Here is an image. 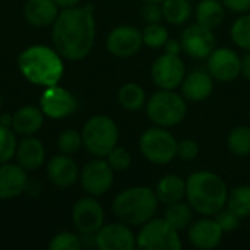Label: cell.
I'll list each match as a JSON object with an SVG mask.
<instances>
[{
  "label": "cell",
  "mask_w": 250,
  "mask_h": 250,
  "mask_svg": "<svg viewBox=\"0 0 250 250\" xmlns=\"http://www.w3.org/2000/svg\"><path fill=\"white\" fill-rule=\"evenodd\" d=\"M91 3L66 7L53 22L51 38L57 53L67 60L85 59L95 42V19Z\"/></svg>",
  "instance_id": "1"
},
{
  "label": "cell",
  "mask_w": 250,
  "mask_h": 250,
  "mask_svg": "<svg viewBox=\"0 0 250 250\" xmlns=\"http://www.w3.org/2000/svg\"><path fill=\"white\" fill-rule=\"evenodd\" d=\"M227 196V183L214 171L199 170L186 179V201L195 214L214 217L226 207Z\"/></svg>",
  "instance_id": "2"
},
{
  "label": "cell",
  "mask_w": 250,
  "mask_h": 250,
  "mask_svg": "<svg viewBox=\"0 0 250 250\" xmlns=\"http://www.w3.org/2000/svg\"><path fill=\"white\" fill-rule=\"evenodd\" d=\"M18 67L28 82L41 86L57 85L64 72L62 56L57 50L40 44L31 45L19 54Z\"/></svg>",
  "instance_id": "3"
},
{
  "label": "cell",
  "mask_w": 250,
  "mask_h": 250,
  "mask_svg": "<svg viewBox=\"0 0 250 250\" xmlns=\"http://www.w3.org/2000/svg\"><path fill=\"white\" fill-rule=\"evenodd\" d=\"M158 205L160 202L154 189L133 186L116 195L111 209L119 221L130 227H141L157 215Z\"/></svg>",
  "instance_id": "4"
},
{
  "label": "cell",
  "mask_w": 250,
  "mask_h": 250,
  "mask_svg": "<svg viewBox=\"0 0 250 250\" xmlns=\"http://www.w3.org/2000/svg\"><path fill=\"white\" fill-rule=\"evenodd\" d=\"M145 113L155 126L170 129L185 120L188 104L185 97L176 89H158L146 100Z\"/></svg>",
  "instance_id": "5"
},
{
  "label": "cell",
  "mask_w": 250,
  "mask_h": 250,
  "mask_svg": "<svg viewBox=\"0 0 250 250\" xmlns=\"http://www.w3.org/2000/svg\"><path fill=\"white\" fill-rule=\"evenodd\" d=\"M81 133L86 151L100 158L107 157L119 142V127L116 122L105 114H97L88 119Z\"/></svg>",
  "instance_id": "6"
},
{
  "label": "cell",
  "mask_w": 250,
  "mask_h": 250,
  "mask_svg": "<svg viewBox=\"0 0 250 250\" xmlns=\"http://www.w3.org/2000/svg\"><path fill=\"white\" fill-rule=\"evenodd\" d=\"M179 141L174 135L161 126H152L139 136V151L142 157L155 166H167L177 158Z\"/></svg>",
  "instance_id": "7"
},
{
  "label": "cell",
  "mask_w": 250,
  "mask_h": 250,
  "mask_svg": "<svg viewBox=\"0 0 250 250\" xmlns=\"http://www.w3.org/2000/svg\"><path fill=\"white\" fill-rule=\"evenodd\" d=\"M183 243L180 231L176 230L164 217H154L141 226L136 234V249L142 250H180Z\"/></svg>",
  "instance_id": "8"
},
{
  "label": "cell",
  "mask_w": 250,
  "mask_h": 250,
  "mask_svg": "<svg viewBox=\"0 0 250 250\" xmlns=\"http://www.w3.org/2000/svg\"><path fill=\"white\" fill-rule=\"evenodd\" d=\"M186 64L180 56L163 53L151 64V79L158 89H177L186 76Z\"/></svg>",
  "instance_id": "9"
},
{
  "label": "cell",
  "mask_w": 250,
  "mask_h": 250,
  "mask_svg": "<svg viewBox=\"0 0 250 250\" xmlns=\"http://www.w3.org/2000/svg\"><path fill=\"white\" fill-rule=\"evenodd\" d=\"M114 183V170L107 160L97 157L86 163L81 171V185L82 189L89 196H103L113 188Z\"/></svg>",
  "instance_id": "10"
},
{
  "label": "cell",
  "mask_w": 250,
  "mask_h": 250,
  "mask_svg": "<svg viewBox=\"0 0 250 250\" xmlns=\"http://www.w3.org/2000/svg\"><path fill=\"white\" fill-rule=\"evenodd\" d=\"M180 42L185 54L196 60H204L217 47V37L212 29L199 23H192L183 29Z\"/></svg>",
  "instance_id": "11"
},
{
  "label": "cell",
  "mask_w": 250,
  "mask_h": 250,
  "mask_svg": "<svg viewBox=\"0 0 250 250\" xmlns=\"http://www.w3.org/2000/svg\"><path fill=\"white\" fill-rule=\"evenodd\" d=\"M105 212L95 196H86L75 202L72 221L81 234H95L104 226Z\"/></svg>",
  "instance_id": "12"
},
{
  "label": "cell",
  "mask_w": 250,
  "mask_h": 250,
  "mask_svg": "<svg viewBox=\"0 0 250 250\" xmlns=\"http://www.w3.org/2000/svg\"><path fill=\"white\" fill-rule=\"evenodd\" d=\"M142 45V31L132 25H119L113 28L105 40L107 51L120 59L136 56Z\"/></svg>",
  "instance_id": "13"
},
{
  "label": "cell",
  "mask_w": 250,
  "mask_h": 250,
  "mask_svg": "<svg viewBox=\"0 0 250 250\" xmlns=\"http://www.w3.org/2000/svg\"><path fill=\"white\" fill-rule=\"evenodd\" d=\"M242 57L229 47H215L207 57V70L218 82H231L240 76Z\"/></svg>",
  "instance_id": "14"
},
{
  "label": "cell",
  "mask_w": 250,
  "mask_h": 250,
  "mask_svg": "<svg viewBox=\"0 0 250 250\" xmlns=\"http://www.w3.org/2000/svg\"><path fill=\"white\" fill-rule=\"evenodd\" d=\"M41 111L50 119H64L78 108V101L72 92L57 85L45 86L40 98Z\"/></svg>",
  "instance_id": "15"
},
{
  "label": "cell",
  "mask_w": 250,
  "mask_h": 250,
  "mask_svg": "<svg viewBox=\"0 0 250 250\" xmlns=\"http://www.w3.org/2000/svg\"><path fill=\"white\" fill-rule=\"evenodd\" d=\"M95 246L101 250H133L136 249V234L122 221L104 224L95 233Z\"/></svg>",
  "instance_id": "16"
},
{
  "label": "cell",
  "mask_w": 250,
  "mask_h": 250,
  "mask_svg": "<svg viewBox=\"0 0 250 250\" xmlns=\"http://www.w3.org/2000/svg\"><path fill=\"white\" fill-rule=\"evenodd\" d=\"M224 231L214 217H202L188 229L189 243L199 250H211L220 246Z\"/></svg>",
  "instance_id": "17"
},
{
  "label": "cell",
  "mask_w": 250,
  "mask_h": 250,
  "mask_svg": "<svg viewBox=\"0 0 250 250\" xmlns=\"http://www.w3.org/2000/svg\"><path fill=\"white\" fill-rule=\"evenodd\" d=\"M214 78L209 75L208 70H192L186 73L182 85L180 92L186 101L192 103H202L208 100L214 92Z\"/></svg>",
  "instance_id": "18"
},
{
  "label": "cell",
  "mask_w": 250,
  "mask_h": 250,
  "mask_svg": "<svg viewBox=\"0 0 250 250\" xmlns=\"http://www.w3.org/2000/svg\"><path fill=\"white\" fill-rule=\"evenodd\" d=\"M28 185L26 170L19 164H0V199H12L25 192Z\"/></svg>",
  "instance_id": "19"
},
{
  "label": "cell",
  "mask_w": 250,
  "mask_h": 250,
  "mask_svg": "<svg viewBox=\"0 0 250 250\" xmlns=\"http://www.w3.org/2000/svg\"><path fill=\"white\" fill-rule=\"evenodd\" d=\"M48 180L57 188H69L79 179V168L76 163L66 154L53 157L47 164Z\"/></svg>",
  "instance_id": "20"
},
{
  "label": "cell",
  "mask_w": 250,
  "mask_h": 250,
  "mask_svg": "<svg viewBox=\"0 0 250 250\" xmlns=\"http://www.w3.org/2000/svg\"><path fill=\"white\" fill-rule=\"evenodd\" d=\"M15 157L18 164L26 171H35L44 164L45 149L40 139L34 136H25V139L18 144Z\"/></svg>",
  "instance_id": "21"
},
{
  "label": "cell",
  "mask_w": 250,
  "mask_h": 250,
  "mask_svg": "<svg viewBox=\"0 0 250 250\" xmlns=\"http://www.w3.org/2000/svg\"><path fill=\"white\" fill-rule=\"evenodd\" d=\"M57 7L54 0H28L23 6V16L29 25L45 28L56 21L59 15Z\"/></svg>",
  "instance_id": "22"
},
{
  "label": "cell",
  "mask_w": 250,
  "mask_h": 250,
  "mask_svg": "<svg viewBox=\"0 0 250 250\" xmlns=\"http://www.w3.org/2000/svg\"><path fill=\"white\" fill-rule=\"evenodd\" d=\"M44 123V113L34 105H23L12 116V129L21 136H32Z\"/></svg>",
  "instance_id": "23"
},
{
  "label": "cell",
  "mask_w": 250,
  "mask_h": 250,
  "mask_svg": "<svg viewBox=\"0 0 250 250\" xmlns=\"http://www.w3.org/2000/svg\"><path fill=\"white\" fill-rule=\"evenodd\" d=\"M157 199L163 205L176 204L186 199V179L179 174H166L163 176L154 189Z\"/></svg>",
  "instance_id": "24"
},
{
  "label": "cell",
  "mask_w": 250,
  "mask_h": 250,
  "mask_svg": "<svg viewBox=\"0 0 250 250\" xmlns=\"http://www.w3.org/2000/svg\"><path fill=\"white\" fill-rule=\"evenodd\" d=\"M226 10L221 0H201L195 9L196 23L215 31L223 23Z\"/></svg>",
  "instance_id": "25"
},
{
  "label": "cell",
  "mask_w": 250,
  "mask_h": 250,
  "mask_svg": "<svg viewBox=\"0 0 250 250\" xmlns=\"http://www.w3.org/2000/svg\"><path fill=\"white\" fill-rule=\"evenodd\" d=\"M146 92L136 82H127L120 86L117 92V101L126 111H139L146 104Z\"/></svg>",
  "instance_id": "26"
},
{
  "label": "cell",
  "mask_w": 250,
  "mask_h": 250,
  "mask_svg": "<svg viewBox=\"0 0 250 250\" xmlns=\"http://www.w3.org/2000/svg\"><path fill=\"white\" fill-rule=\"evenodd\" d=\"M176 230L183 231L188 230L189 226L195 221V211L189 205L188 201H179L176 204L166 205V211L163 215Z\"/></svg>",
  "instance_id": "27"
},
{
  "label": "cell",
  "mask_w": 250,
  "mask_h": 250,
  "mask_svg": "<svg viewBox=\"0 0 250 250\" xmlns=\"http://www.w3.org/2000/svg\"><path fill=\"white\" fill-rule=\"evenodd\" d=\"M163 19L170 25H185L192 16L190 0H163Z\"/></svg>",
  "instance_id": "28"
},
{
  "label": "cell",
  "mask_w": 250,
  "mask_h": 250,
  "mask_svg": "<svg viewBox=\"0 0 250 250\" xmlns=\"http://www.w3.org/2000/svg\"><path fill=\"white\" fill-rule=\"evenodd\" d=\"M226 207L240 220L250 217V185H242L229 190Z\"/></svg>",
  "instance_id": "29"
},
{
  "label": "cell",
  "mask_w": 250,
  "mask_h": 250,
  "mask_svg": "<svg viewBox=\"0 0 250 250\" xmlns=\"http://www.w3.org/2000/svg\"><path fill=\"white\" fill-rule=\"evenodd\" d=\"M227 148L229 151L239 157H248L250 155V127L249 126H236L230 130L227 136Z\"/></svg>",
  "instance_id": "30"
},
{
  "label": "cell",
  "mask_w": 250,
  "mask_h": 250,
  "mask_svg": "<svg viewBox=\"0 0 250 250\" xmlns=\"http://www.w3.org/2000/svg\"><path fill=\"white\" fill-rule=\"evenodd\" d=\"M231 41L243 51L250 53V12L234 19L230 28Z\"/></svg>",
  "instance_id": "31"
},
{
  "label": "cell",
  "mask_w": 250,
  "mask_h": 250,
  "mask_svg": "<svg viewBox=\"0 0 250 250\" xmlns=\"http://www.w3.org/2000/svg\"><path fill=\"white\" fill-rule=\"evenodd\" d=\"M168 38H170V32L161 22L146 23V26L142 31L144 45L149 48H163Z\"/></svg>",
  "instance_id": "32"
},
{
  "label": "cell",
  "mask_w": 250,
  "mask_h": 250,
  "mask_svg": "<svg viewBox=\"0 0 250 250\" xmlns=\"http://www.w3.org/2000/svg\"><path fill=\"white\" fill-rule=\"evenodd\" d=\"M81 146H83L82 133L78 132L76 129H66L57 138V148L62 154L72 155L78 152Z\"/></svg>",
  "instance_id": "33"
},
{
  "label": "cell",
  "mask_w": 250,
  "mask_h": 250,
  "mask_svg": "<svg viewBox=\"0 0 250 250\" xmlns=\"http://www.w3.org/2000/svg\"><path fill=\"white\" fill-rule=\"evenodd\" d=\"M16 146L18 142L15 133L10 130V127L0 125V164L7 163L12 157H15Z\"/></svg>",
  "instance_id": "34"
},
{
  "label": "cell",
  "mask_w": 250,
  "mask_h": 250,
  "mask_svg": "<svg viewBox=\"0 0 250 250\" xmlns=\"http://www.w3.org/2000/svg\"><path fill=\"white\" fill-rule=\"evenodd\" d=\"M107 161L114 171H126L132 166V154L125 146L116 145L107 154Z\"/></svg>",
  "instance_id": "35"
},
{
  "label": "cell",
  "mask_w": 250,
  "mask_h": 250,
  "mask_svg": "<svg viewBox=\"0 0 250 250\" xmlns=\"http://www.w3.org/2000/svg\"><path fill=\"white\" fill-rule=\"evenodd\" d=\"M81 248V239L70 231H62L56 234L48 245L50 250H79Z\"/></svg>",
  "instance_id": "36"
},
{
  "label": "cell",
  "mask_w": 250,
  "mask_h": 250,
  "mask_svg": "<svg viewBox=\"0 0 250 250\" xmlns=\"http://www.w3.org/2000/svg\"><path fill=\"white\" fill-rule=\"evenodd\" d=\"M214 218H215L217 223L220 224V227H221V230L224 231V234H226V233H233V231H236V230L239 229V224H240V218H239L233 211H230L227 207H224L221 211H218V212L214 215Z\"/></svg>",
  "instance_id": "37"
},
{
  "label": "cell",
  "mask_w": 250,
  "mask_h": 250,
  "mask_svg": "<svg viewBox=\"0 0 250 250\" xmlns=\"http://www.w3.org/2000/svg\"><path fill=\"white\" fill-rule=\"evenodd\" d=\"M199 152V144L193 139H182L177 144V158L182 161H195Z\"/></svg>",
  "instance_id": "38"
},
{
  "label": "cell",
  "mask_w": 250,
  "mask_h": 250,
  "mask_svg": "<svg viewBox=\"0 0 250 250\" xmlns=\"http://www.w3.org/2000/svg\"><path fill=\"white\" fill-rule=\"evenodd\" d=\"M142 19L145 23H158L163 21V7L161 3L148 1L142 7Z\"/></svg>",
  "instance_id": "39"
},
{
  "label": "cell",
  "mask_w": 250,
  "mask_h": 250,
  "mask_svg": "<svg viewBox=\"0 0 250 250\" xmlns=\"http://www.w3.org/2000/svg\"><path fill=\"white\" fill-rule=\"evenodd\" d=\"M224 7L233 13H248L250 12V0H221Z\"/></svg>",
  "instance_id": "40"
},
{
  "label": "cell",
  "mask_w": 250,
  "mask_h": 250,
  "mask_svg": "<svg viewBox=\"0 0 250 250\" xmlns=\"http://www.w3.org/2000/svg\"><path fill=\"white\" fill-rule=\"evenodd\" d=\"M163 48H164V53H168V54L180 56L183 53V47H182L180 38H168Z\"/></svg>",
  "instance_id": "41"
},
{
  "label": "cell",
  "mask_w": 250,
  "mask_h": 250,
  "mask_svg": "<svg viewBox=\"0 0 250 250\" xmlns=\"http://www.w3.org/2000/svg\"><path fill=\"white\" fill-rule=\"evenodd\" d=\"M240 76H243L246 81H250V53H246V54L242 57Z\"/></svg>",
  "instance_id": "42"
},
{
  "label": "cell",
  "mask_w": 250,
  "mask_h": 250,
  "mask_svg": "<svg viewBox=\"0 0 250 250\" xmlns=\"http://www.w3.org/2000/svg\"><path fill=\"white\" fill-rule=\"evenodd\" d=\"M81 0H54V3L59 6V7H73V6H78Z\"/></svg>",
  "instance_id": "43"
},
{
  "label": "cell",
  "mask_w": 250,
  "mask_h": 250,
  "mask_svg": "<svg viewBox=\"0 0 250 250\" xmlns=\"http://www.w3.org/2000/svg\"><path fill=\"white\" fill-rule=\"evenodd\" d=\"M0 125H3L6 127H10L12 126V116L10 114H1L0 116Z\"/></svg>",
  "instance_id": "44"
},
{
  "label": "cell",
  "mask_w": 250,
  "mask_h": 250,
  "mask_svg": "<svg viewBox=\"0 0 250 250\" xmlns=\"http://www.w3.org/2000/svg\"><path fill=\"white\" fill-rule=\"evenodd\" d=\"M144 3H148V1H154V3H161L163 0H142Z\"/></svg>",
  "instance_id": "45"
},
{
  "label": "cell",
  "mask_w": 250,
  "mask_h": 250,
  "mask_svg": "<svg viewBox=\"0 0 250 250\" xmlns=\"http://www.w3.org/2000/svg\"><path fill=\"white\" fill-rule=\"evenodd\" d=\"M0 108H1V95H0Z\"/></svg>",
  "instance_id": "46"
},
{
  "label": "cell",
  "mask_w": 250,
  "mask_h": 250,
  "mask_svg": "<svg viewBox=\"0 0 250 250\" xmlns=\"http://www.w3.org/2000/svg\"><path fill=\"white\" fill-rule=\"evenodd\" d=\"M249 119H250V108H249Z\"/></svg>",
  "instance_id": "47"
},
{
  "label": "cell",
  "mask_w": 250,
  "mask_h": 250,
  "mask_svg": "<svg viewBox=\"0 0 250 250\" xmlns=\"http://www.w3.org/2000/svg\"><path fill=\"white\" fill-rule=\"evenodd\" d=\"M249 179H250V171H249Z\"/></svg>",
  "instance_id": "48"
}]
</instances>
